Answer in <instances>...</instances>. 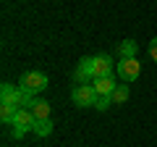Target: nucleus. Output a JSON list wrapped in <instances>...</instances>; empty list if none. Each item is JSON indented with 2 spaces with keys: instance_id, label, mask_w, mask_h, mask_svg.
<instances>
[{
  "instance_id": "39448f33",
  "label": "nucleus",
  "mask_w": 157,
  "mask_h": 147,
  "mask_svg": "<svg viewBox=\"0 0 157 147\" xmlns=\"http://www.w3.org/2000/svg\"><path fill=\"white\" fill-rule=\"evenodd\" d=\"M0 105H13V108H24V89L13 84H3L0 87Z\"/></svg>"
},
{
  "instance_id": "20e7f679",
  "label": "nucleus",
  "mask_w": 157,
  "mask_h": 147,
  "mask_svg": "<svg viewBox=\"0 0 157 147\" xmlns=\"http://www.w3.org/2000/svg\"><path fill=\"white\" fill-rule=\"evenodd\" d=\"M115 71L121 74L123 81H136L141 74V63L136 58H121V63H115Z\"/></svg>"
},
{
  "instance_id": "ddd939ff",
  "label": "nucleus",
  "mask_w": 157,
  "mask_h": 147,
  "mask_svg": "<svg viewBox=\"0 0 157 147\" xmlns=\"http://www.w3.org/2000/svg\"><path fill=\"white\" fill-rule=\"evenodd\" d=\"M16 113H18V108L0 105V121H3V124H13V121H16Z\"/></svg>"
},
{
  "instance_id": "2eb2a0df",
  "label": "nucleus",
  "mask_w": 157,
  "mask_h": 147,
  "mask_svg": "<svg viewBox=\"0 0 157 147\" xmlns=\"http://www.w3.org/2000/svg\"><path fill=\"white\" fill-rule=\"evenodd\" d=\"M149 58H152V61H157V37H152V40H149Z\"/></svg>"
},
{
  "instance_id": "4468645a",
  "label": "nucleus",
  "mask_w": 157,
  "mask_h": 147,
  "mask_svg": "<svg viewBox=\"0 0 157 147\" xmlns=\"http://www.w3.org/2000/svg\"><path fill=\"white\" fill-rule=\"evenodd\" d=\"M110 105H113L110 95H102V97H97V102H94V108H97V110H107Z\"/></svg>"
},
{
  "instance_id": "7ed1b4c3",
  "label": "nucleus",
  "mask_w": 157,
  "mask_h": 147,
  "mask_svg": "<svg viewBox=\"0 0 157 147\" xmlns=\"http://www.w3.org/2000/svg\"><path fill=\"white\" fill-rule=\"evenodd\" d=\"M97 97L100 95L94 92L92 84H78V87H73V92H71V100H73L76 108H94Z\"/></svg>"
},
{
  "instance_id": "f257e3e1",
  "label": "nucleus",
  "mask_w": 157,
  "mask_h": 147,
  "mask_svg": "<svg viewBox=\"0 0 157 147\" xmlns=\"http://www.w3.org/2000/svg\"><path fill=\"white\" fill-rule=\"evenodd\" d=\"M34 124H37V116L29 110V108H18V113H16V121H13V129H11V134H13V139H21L26 131H34Z\"/></svg>"
},
{
  "instance_id": "f03ea898",
  "label": "nucleus",
  "mask_w": 157,
  "mask_h": 147,
  "mask_svg": "<svg viewBox=\"0 0 157 147\" xmlns=\"http://www.w3.org/2000/svg\"><path fill=\"white\" fill-rule=\"evenodd\" d=\"M47 84H50V81H47V76H45L42 71H26L21 79H18V87L26 89V92H32L34 97H37L39 92H45Z\"/></svg>"
},
{
  "instance_id": "f8f14e48",
  "label": "nucleus",
  "mask_w": 157,
  "mask_h": 147,
  "mask_svg": "<svg viewBox=\"0 0 157 147\" xmlns=\"http://www.w3.org/2000/svg\"><path fill=\"white\" fill-rule=\"evenodd\" d=\"M34 134H37V137H50L52 134V121L50 118L37 121V124H34Z\"/></svg>"
},
{
  "instance_id": "423d86ee",
  "label": "nucleus",
  "mask_w": 157,
  "mask_h": 147,
  "mask_svg": "<svg viewBox=\"0 0 157 147\" xmlns=\"http://www.w3.org/2000/svg\"><path fill=\"white\" fill-rule=\"evenodd\" d=\"M73 79L78 84H86V81H94V58H81L76 66V74H73Z\"/></svg>"
},
{
  "instance_id": "9d476101",
  "label": "nucleus",
  "mask_w": 157,
  "mask_h": 147,
  "mask_svg": "<svg viewBox=\"0 0 157 147\" xmlns=\"http://www.w3.org/2000/svg\"><path fill=\"white\" fill-rule=\"evenodd\" d=\"M118 53H121V58H136V53H139V42H136V40L118 42Z\"/></svg>"
},
{
  "instance_id": "6e6552de",
  "label": "nucleus",
  "mask_w": 157,
  "mask_h": 147,
  "mask_svg": "<svg viewBox=\"0 0 157 147\" xmlns=\"http://www.w3.org/2000/svg\"><path fill=\"white\" fill-rule=\"evenodd\" d=\"M115 71V63H113V58L110 55H94V79L97 76H107V74H113Z\"/></svg>"
},
{
  "instance_id": "1a4fd4ad",
  "label": "nucleus",
  "mask_w": 157,
  "mask_h": 147,
  "mask_svg": "<svg viewBox=\"0 0 157 147\" xmlns=\"http://www.w3.org/2000/svg\"><path fill=\"white\" fill-rule=\"evenodd\" d=\"M34 116H37V121H42V118H50V102L47 100H42V97H34V102H32V108H29Z\"/></svg>"
},
{
  "instance_id": "9b49d317",
  "label": "nucleus",
  "mask_w": 157,
  "mask_h": 147,
  "mask_svg": "<svg viewBox=\"0 0 157 147\" xmlns=\"http://www.w3.org/2000/svg\"><path fill=\"white\" fill-rule=\"evenodd\" d=\"M128 84H118L115 89H113V95H110V100H113V105H123L126 100H128Z\"/></svg>"
},
{
  "instance_id": "0eeeda50",
  "label": "nucleus",
  "mask_w": 157,
  "mask_h": 147,
  "mask_svg": "<svg viewBox=\"0 0 157 147\" xmlns=\"http://www.w3.org/2000/svg\"><path fill=\"white\" fill-rule=\"evenodd\" d=\"M92 87H94V92L97 95H113V89H115V76H113V74H107V76H97L94 81H92Z\"/></svg>"
}]
</instances>
